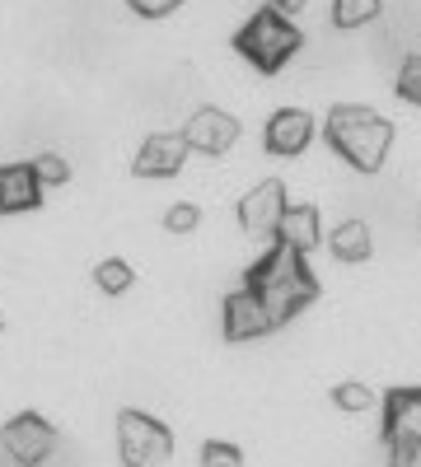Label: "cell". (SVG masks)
<instances>
[{
    "instance_id": "cell-10",
    "label": "cell",
    "mask_w": 421,
    "mask_h": 467,
    "mask_svg": "<svg viewBox=\"0 0 421 467\" xmlns=\"http://www.w3.org/2000/svg\"><path fill=\"white\" fill-rule=\"evenodd\" d=\"M314 136H319V122H314V112H304V108H277L262 122V150L272 154V160H300V154L314 145Z\"/></svg>"
},
{
    "instance_id": "cell-13",
    "label": "cell",
    "mask_w": 421,
    "mask_h": 467,
    "mask_svg": "<svg viewBox=\"0 0 421 467\" xmlns=\"http://www.w3.org/2000/svg\"><path fill=\"white\" fill-rule=\"evenodd\" d=\"M323 211L314 206V202H290L286 206V215H281V224H277V244H286V248H295V253H304L310 257L319 244H323Z\"/></svg>"
},
{
    "instance_id": "cell-20",
    "label": "cell",
    "mask_w": 421,
    "mask_h": 467,
    "mask_svg": "<svg viewBox=\"0 0 421 467\" xmlns=\"http://www.w3.org/2000/svg\"><path fill=\"white\" fill-rule=\"evenodd\" d=\"M394 94L412 108H421V57H407L398 66V80H394Z\"/></svg>"
},
{
    "instance_id": "cell-11",
    "label": "cell",
    "mask_w": 421,
    "mask_h": 467,
    "mask_svg": "<svg viewBox=\"0 0 421 467\" xmlns=\"http://www.w3.org/2000/svg\"><path fill=\"white\" fill-rule=\"evenodd\" d=\"M47 202V187L37 178L33 160L0 164V215H28Z\"/></svg>"
},
{
    "instance_id": "cell-15",
    "label": "cell",
    "mask_w": 421,
    "mask_h": 467,
    "mask_svg": "<svg viewBox=\"0 0 421 467\" xmlns=\"http://www.w3.org/2000/svg\"><path fill=\"white\" fill-rule=\"evenodd\" d=\"M328 398H332L337 411H347V416H365V411L379 407V393H374L370 383H361V379H342V383H332V388H328Z\"/></svg>"
},
{
    "instance_id": "cell-24",
    "label": "cell",
    "mask_w": 421,
    "mask_h": 467,
    "mask_svg": "<svg viewBox=\"0 0 421 467\" xmlns=\"http://www.w3.org/2000/svg\"><path fill=\"white\" fill-rule=\"evenodd\" d=\"M272 5H277L281 15H300L304 5H310V0H272Z\"/></svg>"
},
{
    "instance_id": "cell-7",
    "label": "cell",
    "mask_w": 421,
    "mask_h": 467,
    "mask_svg": "<svg viewBox=\"0 0 421 467\" xmlns=\"http://www.w3.org/2000/svg\"><path fill=\"white\" fill-rule=\"evenodd\" d=\"M267 332H277L272 314H267V304L258 290L239 285V290H229L220 299V337L229 346H248V341H262Z\"/></svg>"
},
{
    "instance_id": "cell-4",
    "label": "cell",
    "mask_w": 421,
    "mask_h": 467,
    "mask_svg": "<svg viewBox=\"0 0 421 467\" xmlns=\"http://www.w3.org/2000/svg\"><path fill=\"white\" fill-rule=\"evenodd\" d=\"M118 458L122 467H164L174 458V431L141 407L118 411Z\"/></svg>"
},
{
    "instance_id": "cell-2",
    "label": "cell",
    "mask_w": 421,
    "mask_h": 467,
    "mask_svg": "<svg viewBox=\"0 0 421 467\" xmlns=\"http://www.w3.org/2000/svg\"><path fill=\"white\" fill-rule=\"evenodd\" d=\"M323 140L347 169L379 173L394 145V122L365 103H332L323 117Z\"/></svg>"
},
{
    "instance_id": "cell-23",
    "label": "cell",
    "mask_w": 421,
    "mask_h": 467,
    "mask_svg": "<svg viewBox=\"0 0 421 467\" xmlns=\"http://www.w3.org/2000/svg\"><path fill=\"white\" fill-rule=\"evenodd\" d=\"M183 5H187V0H127V10L141 15V19H169Z\"/></svg>"
},
{
    "instance_id": "cell-3",
    "label": "cell",
    "mask_w": 421,
    "mask_h": 467,
    "mask_svg": "<svg viewBox=\"0 0 421 467\" xmlns=\"http://www.w3.org/2000/svg\"><path fill=\"white\" fill-rule=\"evenodd\" d=\"M229 47H235L258 75H277V70H286V61L304 47V33H300V24H295L290 15H281L277 5H267V10H253V15L235 28Z\"/></svg>"
},
{
    "instance_id": "cell-14",
    "label": "cell",
    "mask_w": 421,
    "mask_h": 467,
    "mask_svg": "<svg viewBox=\"0 0 421 467\" xmlns=\"http://www.w3.org/2000/svg\"><path fill=\"white\" fill-rule=\"evenodd\" d=\"M323 244H328V253H332L337 262L361 266V262H370V253H374V234H370L365 220H342V224H332V229L323 234Z\"/></svg>"
},
{
    "instance_id": "cell-21",
    "label": "cell",
    "mask_w": 421,
    "mask_h": 467,
    "mask_svg": "<svg viewBox=\"0 0 421 467\" xmlns=\"http://www.w3.org/2000/svg\"><path fill=\"white\" fill-rule=\"evenodd\" d=\"M33 169H37V178H43V187L52 192V187H66L70 182V164L61 160V154H37V160H33Z\"/></svg>"
},
{
    "instance_id": "cell-22",
    "label": "cell",
    "mask_w": 421,
    "mask_h": 467,
    "mask_svg": "<svg viewBox=\"0 0 421 467\" xmlns=\"http://www.w3.org/2000/svg\"><path fill=\"white\" fill-rule=\"evenodd\" d=\"M384 449H389V467H421V435H398Z\"/></svg>"
},
{
    "instance_id": "cell-6",
    "label": "cell",
    "mask_w": 421,
    "mask_h": 467,
    "mask_svg": "<svg viewBox=\"0 0 421 467\" xmlns=\"http://www.w3.org/2000/svg\"><path fill=\"white\" fill-rule=\"evenodd\" d=\"M183 131V140H187V150L193 154H206V160H220V154H229L239 145V136H244V122L235 112H225V108H216V103H202L187 122L178 127Z\"/></svg>"
},
{
    "instance_id": "cell-5",
    "label": "cell",
    "mask_w": 421,
    "mask_h": 467,
    "mask_svg": "<svg viewBox=\"0 0 421 467\" xmlns=\"http://www.w3.org/2000/svg\"><path fill=\"white\" fill-rule=\"evenodd\" d=\"M0 449L10 453L15 467H43L57 449V425L43 411H15L5 425H0Z\"/></svg>"
},
{
    "instance_id": "cell-1",
    "label": "cell",
    "mask_w": 421,
    "mask_h": 467,
    "mask_svg": "<svg viewBox=\"0 0 421 467\" xmlns=\"http://www.w3.org/2000/svg\"><path fill=\"white\" fill-rule=\"evenodd\" d=\"M244 285L262 295V304H267V314H272L277 327L295 323L304 308H310V304L323 295V285H319V276H314L310 257L295 253V248H286V244H277V239H272V248H267L262 257L248 262Z\"/></svg>"
},
{
    "instance_id": "cell-25",
    "label": "cell",
    "mask_w": 421,
    "mask_h": 467,
    "mask_svg": "<svg viewBox=\"0 0 421 467\" xmlns=\"http://www.w3.org/2000/svg\"><path fill=\"white\" fill-rule=\"evenodd\" d=\"M0 327H5V318H0Z\"/></svg>"
},
{
    "instance_id": "cell-16",
    "label": "cell",
    "mask_w": 421,
    "mask_h": 467,
    "mask_svg": "<svg viewBox=\"0 0 421 467\" xmlns=\"http://www.w3.org/2000/svg\"><path fill=\"white\" fill-rule=\"evenodd\" d=\"M379 10H384V0H332V28H342V33L365 28L379 19Z\"/></svg>"
},
{
    "instance_id": "cell-9",
    "label": "cell",
    "mask_w": 421,
    "mask_h": 467,
    "mask_svg": "<svg viewBox=\"0 0 421 467\" xmlns=\"http://www.w3.org/2000/svg\"><path fill=\"white\" fill-rule=\"evenodd\" d=\"M187 154H193V150H187L183 131H150L136 145V154H132V178H141V182L178 178L183 164H187Z\"/></svg>"
},
{
    "instance_id": "cell-8",
    "label": "cell",
    "mask_w": 421,
    "mask_h": 467,
    "mask_svg": "<svg viewBox=\"0 0 421 467\" xmlns=\"http://www.w3.org/2000/svg\"><path fill=\"white\" fill-rule=\"evenodd\" d=\"M286 206H290L286 182L281 178H262V182H253L239 197L235 215H239V229L253 234V239H277V224H281Z\"/></svg>"
},
{
    "instance_id": "cell-12",
    "label": "cell",
    "mask_w": 421,
    "mask_h": 467,
    "mask_svg": "<svg viewBox=\"0 0 421 467\" xmlns=\"http://www.w3.org/2000/svg\"><path fill=\"white\" fill-rule=\"evenodd\" d=\"M421 435V383H398L379 398V440Z\"/></svg>"
},
{
    "instance_id": "cell-18",
    "label": "cell",
    "mask_w": 421,
    "mask_h": 467,
    "mask_svg": "<svg viewBox=\"0 0 421 467\" xmlns=\"http://www.w3.org/2000/svg\"><path fill=\"white\" fill-rule=\"evenodd\" d=\"M197 467H248V462H244V449L235 440H206L197 449Z\"/></svg>"
},
{
    "instance_id": "cell-19",
    "label": "cell",
    "mask_w": 421,
    "mask_h": 467,
    "mask_svg": "<svg viewBox=\"0 0 421 467\" xmlns=\"http://www.w3.org/2000/svg\"><path fill=\"white\" fill-rule=\"evenodd\" d=\"M202 229V206L197 202H174L164 211V234H197Z\"/></svg>"
},
{
    "instance_id": "cell-17",
    "label": "cell",
    "mask_w": 421,
    "mask_h": 467,
    "mask_svg": "<svg viewBox=\"0 0 421 467\" xmlns=\"http://www.w3.org/2000/svg\"><path fill=\"white\" fill-rule=\"evenodd\" d=\"M94 285L103 290V295H127L132 285H136V271H132V262L127 257H103L99 266H94Z\"/></svg>"
}]
</instances>
